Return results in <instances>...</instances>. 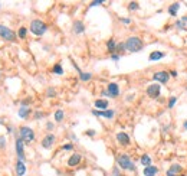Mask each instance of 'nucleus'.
<instances>
[{
  "instance_id": "nucleus-10",
  "label": "nucleus",
  "mask_w": 187,
  "mask_h": 176,
  "mask_svg": "<svg viewBox=\"0 0 187 176\" xmlns=\"http://www.w3.org/2000/svg\"><path fill=\"white\" fill-rule=\"evenodd\" d=\"M91 113H92L93 116H97V117H105V118H112V117H114V114H115V111H114V110L99 111V110H97V108H93Z\"/></svg>"
},
{
  "instance_id": "nucleus-35",
  "label": "nucleus",
  "mask_w": 187,
  "mask_h": 176,
  "mask_svg": "<svg viewBox=\"0 0 187 176\" xmlns=\"http://www.w3.org/2000/svg\"><path fill=\"white\" fill-rule=\"evenodd\" d=\"M120 58H121V55H118V54H112V55H111V59L114 61V62H118Z\"/></svg>"
},
{
  "instance_id": "nucleus-31",
  "label": "nucleus",
  "mask_w": 187,
  "mask_h": 176,
  "mask_svg": "<svg viewBox=\"0 0 187 176\" xmlns=\"http://www.w3.org/2000/svg\"><path fill=\"white\" fill-rule=\"evenodd\" d=\"M124 51H125V42H124V44H118V45H117V51H115V52H118V55H120L121 52H124Z\"/></svg>"
},
{
  "instance_id": "nucleus-20",
  "label": "nucleus",
  "mask_w": 187,
  "mask_h": 176,
  "mask_svg": "<svg viewBox=\"0 0 187 176\" xmlns=\"http://www.w3.org/2000/svg\"><path fill=\"white\" fill-rule=\"evenodd\" d=\"M182 171H183V166L180 165V163H173V165L168 167V172L174 173V175H180Z\"/></svg>"
},
{
  "instance_id": "nucleus-8",
  "label": "nucleus",
  "mask_w": 187,
  "mask_h": 176,
  "mask_svg": "<svg viewBox=\"0 0 187 176\" xmlns=\"http://www.w3.org/2000/svg\"><path fill=\"white\" fill-rule=\"evenodd\" d=\"M160 94H161V87L158 83L151 84L147 87V95L150 98H157V97H160Z\"/></svg>"
},
{
  "instance_id": "nucleus-45",
  "label": "nucleus",
  "mask_w": 187,
  "mask_h": 176,
  "mask_svg": "<svg viewBox=\"0 0 187 176\" xmlns=\"http://www.w3.org/2000/svg\"><path fill=\"white\" fill-rule=\"evenodd\" d=\"M182 22L187 23V16H183V17H182Z\"/></svg>"
},
{
  "instance_id": "nucleus-3",
  "label": "nucleus",
  "mask_w": 187,
  "mask_h": 176,
  "mask_svg": "<svg viewBox=\"0 0 187 176\" xmlns=\"http://www.w3.org/2000/svg\"><path fill=\"white\" fill-rule=\"evenodd\" d=\"M46 30H48V26H46V23L45 22L39 20V19L32 20V23H30V32H32L33 35H36V36H42V35L46 33Z\"/></svg>"
},
{
  "instance_id": "nucleus-15",
  "label": "nucleus",
  "mask_w": 187,
  "mask_h": 176,
  "mask_svg": "<svg viewBox=\"0 0 187 176\" xmlns=\"http://www.w3.org/2000/svg\"><path fill=\"white\" fill-rule=\"evenodd\" d=\"M72 29H73V32L76 33V35H79V33H82L85 30V25L81 20H75L73 25H72Z\"/></svg>"
},
{
  "instance_id": "nucleus-16",
  "label": "nucleus",
  "mask_w": 187,
  "mask_h": 176,
  "mask_svg": "<svg viewBox=\"0 0 187 176\" xmlns=\"http://www.w3.org/2000/svg\"><path fill=\"white\" fill-rule=\"evenodd\" d=\"M25 173H26V165H25V162L17 160L16 162V175L17 176H23Z\"/></svg>"
},
{
  "instance_id": "nucleus-43",
  "label": "nucleus",
  "mask_w": 187,
  "mask_h": 176,
  "mask_svg": "<svg viewBox=\"0 0 187 176\" xmlns=\"http://www.w3.org/2000/svg\"><path fill=\"white\" fill-rule=\"evenodd\" d=\"M170 75H171V77H177V71H171Z\"/></svg>"
},
{
  "instance_id": "nucleus-33",
  "label": "nucleus",
  "mask_w": 187,
  "mask_h": 176,
  "mask_svg": "<svg viewBox=\"0 0 187 176\" xmlns=\"http://www.w3.org/2000/svg\"><path fill=\"white\" fill-rule=\"evenodd\" d=\"M6 143H7V140H6V137H0V149H5L6 147Z\"/></svg>"
},
{
  "instance_id": "nucleus-6",
  "label": "nucleus",
  "mask_w": 187,
  "mask_h": 176,
  "mask_svg": "<svg viewBox=\"0 0 187 176\" xmlns=\"http://www.w3.org/2000/svg\"><path fill=\"white\" fill-rule=\"evenodd\" d=\"M153 79H154L155 83L167 84V83H168V79H170V72H167V71H157V72H154Z\"/></svg>"
},
{
  "instance_id": "nucleus-44",
  "label": "nucleus",
  "mask_w": 187,
  "mask_h": 176,
  "mask_svg": "<svg viewBox=\"0 0 187 176\" xmlns=\"http://www.w3.org/2000/svg\"><path fill=\"white\" fill-rule=\"evenodd\" d=\"M183 128H184V130H187V120H184V123H183Z\"/></svg>"
},
{
  "instance_id": "nucleus-37",
  "label": "nucleus",
  "mask_w": 187,
  "mask_h": 176,
  "mask_svg": "<svg viewBox=\"0 0 187 176\" xmlns=\"http://www.w3.org/2000/svg\"><path fill=\"white\" fill-rule=\"evenodd\" d=\"M85 134H87V136H89V137H93V136H95V130H87V132H85Z\"/></svg>"
},
{
  "instance_id": "nucleus-17",
  "label": "nucleus",
  "mask_w": 187,
  "mask_h": 176,
  "mask_svg": "<svg viewBox=\"0 0 187 176\" xmlns=\"http://www.w3.org/2000/svg\"><path fill=\"white\" fill-rule=\"evenodd\" d=\"M165 56L164 52H161V51H154V52H151L148 56V59L150 61H160V59H163Z\"/></svg>"
},
{
  "instance_id": "nucleus-28",
  "label": "nucleus",
  "mask_w": 187,
  "mask_h": 176,
  "mask_svg": "<svg viewBox=\"0 0 187 176\" xmlns=\"http://www.w3.org/2000/svg\"><path fill=\"white\" fill-rule=\"evenodd\" d=\"M53 72H55V74H58V75H62V74H63V69H62L61 64H56V65L53 66Z\"/></svg>"
},
{
  "instance_id": "nucleus-27",
  "label": "nucleus",
  "mask_w": 187,
  "mask_h": 176,
  "mask_svg": "<svg viewBox=\"0 0 187 176\" xmlns=\"http://www.w3.org/2000/svg\"><path fill=\"white\" fill-rule=\"evenodd\" d=\"M26 35H28V29H26V28H20V29H19V33H17V36H19V38L25 39V38H26Z\"/></svg>"
},
{
  "instance_id": "nucleus-36",
  "label": "nucleus",
  "mask_w": 187,
  "mask_h": 176,
  "mask_svg": "<svg viewBox=\"0 0 187 176\" xmlns=\"http://www.w3.org/2000/svg\"><path fill=\"white\" fill-rule=\"evenodd\" d=\"M62 149H63V150H72V149H73V146H72L71 143H66V144H63V146H62Z\"/></svg>"
},
{
  "instance_id": "nucleus-30",
  "label": "nucleus",
  "mask_w": 187,
  "mask_h": 176,
  "mask_svg": "<svg viewBox=\"0 0 187 176\" xmlns=\"http://www.w3.org/2000/svg\"><path fill=\"white\" fill-rule=\"evenodd\" d=\"M177 29H180V30H186V26H184V22H182V19H178L176 22V25H174Z\"/></svg>"
},
{
  "instance_id": "nucleus-47",
  "label": "nucleus",
  "mask_w": 187,
  "mask_h": 176,
  "mask_svg": "<svg viewBox=\"0 0 187 176\" xmlns=\"http://www.w3.org/2000/svg\"><path fill=\"white\" fill-rule=\"evenodd\" d=\"M178 176H187V175H178Z\"/></svg>"
},
{
  "instance_id": "nucleus-12",
  "label": "nucleus",
  "mask_w": 187,
  "mask_h": 176,
  "mask_svg": "<svg viewBox=\"0 0 187 176\" xmlns=\"http://www.w3.org/2000/svg\"><path fill=\"white\" fill-rule=\"evenodd\" d=\"M117 140H118V143L122 144V146H128L130 144V136L127 134V133L124 132H120V133H117Z\"/></svg>"
},
{
  "instance_id": "nucleus-26",
  "label": "nucleus",
  "mask_w": 187,
  "mask_h": 176,
  "mask_svg": "<svg viewBox=\"0 0 187 176\" xmlns=\"http://www.w3.org/2000/svg\"><path fill=\"white\" fill-rule=\"evenodd\" d=\"M176 103H177V97H174V95H173V97H170V98H168L167 107H168V108H173V107L176 105Z\"/></svg>"
},
{
  "instance_id": "nucleus-4",
  "label": "nucleus",
  "mask_w": 187,
  "mask_h": 176,
  "mask_svg": "<svg viewBox=\"0 0 187 176\" xmlns=\"http://www.w3.org/2000/svg\"><path fill=\"white\" fill-rule=\"evenodd\" d=\"M19 137L22 139L25 143H32L33 140H35V132H33L30 127L22 126L19 128Z\"/></svg>"
},
{
  "instance_id": "nucleus-29",
  "label": "nucleus",
  "mask_w": 187,
  "mask_h": 176,
  "mask_svg": "<svg viewBox=\"0 0 187 176\" xmlns=\"http://www.w3.org/2000/svg\"><path fill=\"white\" fill-rule=\"evenodd\" d=\"M128 9H130V10H138V9H140V5H138L137 2H131V3H130V5H128Z\"/></svg>"
},
{
  "instance_id": "nucleus-18",
  "label": "nucleus",
  "mask_w": 187,
  "mask_h": 176,
  "mask_svg": "<svg viewBox=\"0 0 187 176\" xmlns=\"http://www.w3.org/2000/svg\"><path fill=\"white\" fill-rule=\"evenodd\" d=\"M17 114H19L20 118H28L29 114H30V108H29L28 105H22V107L19 108V113H17Z\"/></svg>"
},
{
  "instance_id": "nucleus-13",
  "label": "nucleus",
  "mask_w": 187,
  "mask_h": 176,
  "mask_svg": "<svg viewBox=\"0 0 187 176\" xmlns=\"http://www.w3.org/2000/svg\"><path fill=\"white\" fill-rule=\"evenodd\" d=\"M81 160H82V156H81V154H79V153H73L71 157L68 159V165L71 166V167H73V166L79 165V163H81Z\"/></svg>"
},
{
  "instance_id": "nucleus-40",
  "label": "nucleus",
  "mask_w": 187,
  "mask_h": 176,
  "mask_svg": "<svg viewBox=\"0 0 187 176\" xmlns=\"http://www.w3.org/2000/svg\"><path fill=\"white\" fill-rule=\"evenodd\" d=\"M53 123H48V124H46V128H48V130H53Z\"/></svg>"
},
{
  "instance_id": "nucleus-39",
  "label": "nucleus",
  "mask_w": 187,
  "mask_h": 176,
  "mask_svg": "<svg viewBox=\"0 0 187 176\" xmlns=\"http://www.w3.org/2000/svg\"><path fill=\"white\" fill-rule=\"evenodd\" d=\"M121 20H122V23H125V25H130V23H131V19H130V17H124Z\"/></svg>"
},
{
  "instance_id": "nucleus-32",
  "label": "nucleus",
  "mask_w": 187,
  "mask_h": 176,
  "mask_svg": "<svg viewBox=\"0 0 187 176\" xmlns=\"http://www.w3.org/2000/svg\"><path fill=\"white\" fill-rule=\"evenodd\" d=\"M111 176H122V173L120 172V169H118V167H114V169H112V173H111Z\"/></svg>"
},
{
  "instance_id": "nucleus-19",
  "label": "nucleus",
  "mask_w": 187,
  "mask_h": 176,
  "mask_svg": "<svg viewBox=\"0 0 187 176\" xmlns=\"http://www.w3.org/2000/svg\"><path fill=\"white\" fill-rule=\"evenodd\" d=\"M95 108L99 110H107L108 108V100H95Z\"/></svg>"
},
{
  "instance_id": "nucleus-2",
  "label": "nucleus",
  "mask_w": 187,
  "mask_h": 176,
  "mask_svg": "<svg viewBox=\"0 0 187 176\" xmlns=\"http://www.w3.org/2000/svg\"><path fill=\"white\" fill-rule=\"evenodd\" d=\"M117 163L118 166L124 169V171H130V172H135V163L131 160V157L128 154H118L117 156Z\"/></svg>"
},
{
  "instance_id": "nucleus-11",
  "label": "nucleus",
  "mask_w": 187,
  "mask_h": 176,
  "mask_svg": "<svg viewBox=\"0 0 187 176\" xmlns=\"http://www.w3.org/2000/svg\"><path fill=\"white\" fill-rule=\"evenodd\" d=\"M55 143V136L53 134H46L43 139H42V147L43 149H50Z\"/></svg>"
},
{
  "instance_id": "nucleus-22",
  "label": "nucleus",
  "mask_w": 187,
  "mask_h": 176,
  "mask_svg": "<svg viewBox=\"0 0 187 176\" xmlns=\"http://www.w3.org/2000/svg\"><path fill=\"white\" fill-rule=\"evenodd\" d=\"M107 48H108V52H111V54H115V51H117V42H115V39L111 38L110 40L107 42Z\"/></svg>"
},
{
  "instance_id": "nucleus-21",
  "label": "nucleus",
  "mask_w": 187,
  "mask_h": 176,
  "mask_svg": "<svg viewBox=\"0 0 187 176\" xmlns=\"http://www.w3.org/2000/svg\"><path fill=\"white\" fill-rule=\"evenodd\" d=\"M178 9H180V3H171L170 6H168V15L170 16H177V12H178Z\"/></svg>"
},
{
  "instance_id": "nucleus-46",
  "label": "nucleus",
  "mask_w": 187,
  "mask_h": 176,
  "mask_svg": "<svg viewBox=\"0 0 187 176\" xmlns=\"http://www.w3.org/2000/svg\"><path fill=\"white\" fill-rule=\"evenodd\" d=\"M0 124H3V120H0Z\"/></svg>"
},
{
  "instance_id": "nucleus-38",
  "label": "nucleus",
  "mask_w": 187,
  "mask_h": 176,
  "mask_svg": "<svg viewBox=\"0 0 187 176\" xmlns=\"http://www.w3.org/2000/svg\"><path fill=\"white\" fill-rule=\"evenodd\" d=\"M46 94H48V97H53V95H55V90H53V88H49Z\"/></svg>"
},
{
  "instance_id": "nucleus-42",
  "label": "nucleus",
  "mask_w": 187,
  "mask_h": 176,
  "mask_svg": "<svg viewBox=\"0 0 187 176\" xmlns=\"http://www.w3.org/2000/svg\"><path fill=\"white\" fill-rule=\"evenodd\" d=\"M165 176H177V175H174V173H171V172H165Z\"/></svg>"
},
{
  "instance_id": "nucleus-9",
  "label": "nucleus",
  "mask_w": 187,
  "mask_h": 176,
  "mask_svg": "<svg viewBox=\"0 0 187 176\" xmlns=\"http://www.w3.org/2000/svg\"><path fill=\"white\" fill-rule=\"evenodd\" d=\"M107 93H108V97H112V98L118 97V95H120V87H118V84L110 83L108 87H107Z\"/></svg>"
},
{
  "instance_id": "nucleus-48",
  "label": "nucleus",
  "mask_w": 187,
  "mask_h": 176,
  "mask_svg": "<svg viewBox=\"0 0 187 176\" xmlns=\"http://www.w3.org/2000/svg\"><path fill=\"white\" fill-rule=\"evenodd\" d=\"M0 6H2V3H0Z\"/></svg>"
},
{
  "instance_id": "nucleus-23",
  "label": "nucleus",
  "mask_w": 187,
  "mask_h": 176,
  "mask_svg": "<svg viewBox=\"0 0 187 176\" xmlns=\"http://www.w3.org/2000/svg\"><path fill=\"white\" fill-rule=\"evenodd\" d=\"M140 162H141V165H143L144 167L151 166V157H150L148 154H143V156H141V159H140Z\"/></svg>"
},
{
  "instance_id": "nucleus-14",
  "label": "nucleus",
  "mask_w": 187,
  "mask_h": 176,
  "mask_svg": "<svg viewBox=\"0 0 187 176\" xmlns=\"http://www.w3.org/2000/svg\"><path fill=\"white\" fill-rule=\"evenodd\" d=\"M158 173V167L157 166H147V167H144L143 169V175L144 176H155Z\"/></svg>"
},
{
  "instance_id": "nucleus-25",
  "label": "nucleus",
  "mask_w": 187,
  "mask_h": 176,
  "mask_svg": "<svg viewBox=\"0 0 187 176\" xmlns=\"http://www.w3.org/2000/svg\"><path fill=\"white\" fill-rule=\"evenodd\" d=\"M79 78H81V81H89V79L92 78V74H91V72H81V74H79Z\"/></svg>"
},
{
  "instance_id": "nucleus-7",
  "label": "nucleus",
  "mask_w": 187,
  "mask_h": 176,
  "mask_svg": "<svg viewBox=\"0 0 187 176\" xmlns=\"http://www.w3.org/2000/svg\"><path fill=\"white\" fill-rule=\"evenodd\" d=\"M16 153H17V159L20 162H25L26 157H25V142H23L20 137L16 139Z\"/></svg>"
},
{
  "instance_id": "nucleus-41",
  "label": "nucleus",
  "mask_w": 187,
  "mask_h": 176,
  "mask_svg": "<svg viewBox=\"0 0 187 176\" xmlns=\"http://www.w3.org/2000/svg\"><path fill=\"white\" fill-rule=\"evenodd\" d=\"M40 117H43V113H36L35 114V118H40Z\"/></svg>"
},
{
  "instance_id": "nucleus-24",
  "label": "nucleus",
  "mask_w": 187,
  "mask_h": 176,
  "mask_svg": "<svg viewBox=\"0 0 187 176\" xmlns=\"http://www.w3.org/2000/svg\"><path fill=\"white\" fill-rule=\"evenodd\" d=\"M63 117H65V113L62 110H56L55 111V120L58 121V123H61L62 120H63Z\"/></svg>"
},
{
  "instance_id": "nucleus-5",
  "label": "nucleus",
  "mask_w": 187,
  "mask_h": 176,
  "mask_svg": "<svg viewBox=\"0 0 187 176\" xmlns=\"http://www.w3.org/2000/svg\"><path fill=\"white\" fill-rule=\"evenodd\" d=\"M0 38H3L5 40H9V42H13V40H16V33L10 28L0 23Z\"/></svg>"
},
{
  "instance_id": "nucleus-34",
  "label": "nucleus",
  "mask_w": 187,
  "mask_h": 176,
  "mask_svg": "<svg viewBox=\"0 0 187 176\" xmlns=\"http://www.w3.org/2000/svg\"><path fill=\"white\" fill-rule=\"evenodd\" d=\"M102 3H104L102 0H95V2H92V3L89 5V7H95V6H101V5H102Z\"/></svg>"
},
{
  "instance_id": "nucleus-1",
  "label": "nucleus",
  "mask_w": 187,
  "mask_h": 176,
  "mask_svg": "<svg viewBox=\"0 0 187 176\" xmlns=\"http://www.w3.org/2000/svg\"><path fill=\"white\" fill-rule=\"evenodd\" d=\"M143 48H144V42H143V39L138 38V36H130L125 40V51L131 52V54L140 52Z\"/></svg>"
},
{
  "instance_id": "nucleus-49",
  "label": "nucleus",
  "mask_w": 187,
  "mask_h": 176,
  "mask_svg": "<svg viewBox=\"0 0 187 176\" xmlns=\"http://www.w3.org/2000/svg\"><path fill=\"white\" fill-rule=\"evenodd\" d=\"M186 6H187V3H186Z\"/></svg>"
}]
</instances>
